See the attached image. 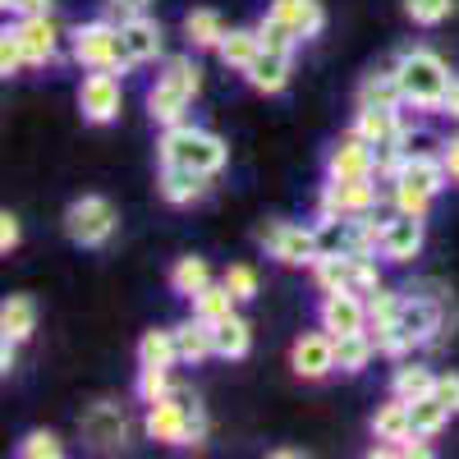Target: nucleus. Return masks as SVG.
Here are the masks:
<instances>
[{
	"mask_svg": "<svg viewBox=\"0 0 459 459\" xmlns=\"http://www.w3.org/2000/svg\"><path fill=\"white\" fill-rule=\"evenodd\" d=\"M455 326V308H450V294L441 285H432V294L423 290H409L400 313L386 331H372L377 335V350L386 359H404L413 350H423V344H441Z\"/></svg>",
	"mask_w": 459,
	"mask_h": 459,
	"instance_id": "1",
	"label": "nucleus"
},
{
	"mask_svg": "<svg viewBox=\"0 0 459 459\" xmlns=\"http://www.w3.org/2000/svg\"><path fill=\"white\" fill-rule=\"evenodd\" d=\"M143 432L152 441H166V446H203L207 441V409L203 400L194 395V386H170L166 400L147 404V418H143Z\"/></svg>",
	"mask_w": 459,
	"mask_h": 459,
	"instance_id": "2",
	"label": "nucleus"
},
{
	"mask_svg": "<svg viewBox=\"0 0 459 459\" xmlns=\"http://www.w3.org/2000/svg\"><path fill=\"white\" fill-rule=\"evenodd\" d=\"M157 157L161 166H188L198 175H221L225 161H230V147L221 134L212 129H198V125H170L161 129V143H157Z\"/></svg>",
	"mask_w": 459,
	"mask_h": 459,
	"instance_id": "3",
	"label": "nucleus"
},
{
	"mask_svg": "<svg viewBox=\"0 0 459 459\" xmlns=\"http://www.w3.org/2000/svg\"><path fill=\"white\" fill-rule=\"evenodd\" d=\"M395 79H400V92H404V101H409L413 110H441V97H446V88L455 83V74H450V65H446L437 51L409 47V51H400V60H395Z\"/></svg>",
	"mask_w": 459,
	"mask_h": 459,
	"instance_id": "4",
	"label": "nucleus"
},
{
	"mask_svg": "<svg viewBox=\"0 0 459 459\" xmlns=\"http://www.w3.org/2000/svg\"><path fill=\"white\" fill-rule=\"evenodd\" d=\"M69 56L74 65L83 69H110V74H129L134 60L125 51V32L115 19H92V23H79L69 32Z\"/></svg>",
	"mask_w": 459,
	"mask_h": 459,
	"instance_id": "5",
	"label": "nucleus"
},
{
	"mask_svg": "<svg viewBox=\"0 0 459 459\" xmlns=\"http://www.w3.org/2000/svg\"><path fill=\"white\" fill-rule=\"evenodd\" d=\"M115 230H120V212H115L110 198L101 194H83L65 207V235L79 244V248H101L115 239Z\"/></svg>",
	"mask_w": 459,
	"mask_h": 459,
	"instance_id": "6",
	"label": "nucleus"
},
{
	"mask_svg": "<svg viewBox=\"0 0 459 459\" xmlns=\"http://www.w3.org/2000/svg\"><path fill=\"white\" fill-rule=\"evenodd\" d=\"M266 257H276L281 266H313L317 253V225H294V221H272L262 230Z\"/></svg>",
	"mask_w": 459,
	"mask_h": 459,
	"instance_id": "7",
	"label": "nucleus"
},
{
	"mask_svg": "<svg viewBox=\"0 0 459 459\" xmlns=\"http://www.w3.org/2000/svg\"><path fill=\"white\" fill-rule=\"evenodd\" d=\"M377 212V175L368 179H331L322 184L317 194V221H331V216H368Z\"/></svg>",
	"mask_w": 459,
	"mask_h": 459,
	"instance_id": "8",
	"label": "nucleus"
},
{
	"mask_svg": "<svg viewBox=\"0 0 459 459\" xmlns=\"http://www.w3.org/2000/svg\"><path fill=\"white\" fill-rule=\"evenodd\" d=\"M79 432L92 450L101 455H115V450H125L129 446V413L125 404H115V400H97L88 404V413L79 418Z\"/></svg>",
	"mask_w": 459,
	"mask_h": 459,
	"instance_id": "9",
	"label": "nucleus"
},
{
	"mask_svg": "<svg viewBox=\"0 0 459 459\" xmlns=\"http://www.w3.org/2000/svg\"><path fill=\"white\" fill-rule=\"evenodd\" d=\"M120 106H125L120 74L88 69V79L79 83V110H83V120L88 125H110V120H120Z\"/></svg>",
	"mask_w": 459,
	"mask_h": 459,
	"instance_id": "10",
	"label": "nucleus"
},
{
	"mask_svg": "<svg viewBox=\"0 0 459 459\" xmlns=\"http://www.w3.org/2000/svg\"><path fill=\"white\" fill-rule=\"evenodd\" d=\"M10 32L19 37V47L28 56V65H56L60 60V42H65V32L56 28L51 14H23L10 23Z\"/></svg>",
	"mask_w": 459,
	"mask_h": 459,
	"instance_id": "11",
	"label": "nucleus"
},
{
	"mask_svg": "<svg viewBox=\"0 0 459 459\" xmlns=\"http://www.w3.org/2000/svg\"><path fill=\"white\" fill-rule=\"evenodd\" d=\"M326 175L331 179H368L377 175V147L363 138V134H340V143L331 147V157H326Z\"/></svg>",
	"mask_w": 459,
	"mask_h": 459,
	"instance_id": "12",
	"label": "nucleus"
},
{
	"mask_svg": "<svg viewBox=\"0 0 459 459\" xmlns=\"http://www.w3.org/2000/svg\"><path fill=\"white\" fill-rule=\"evenodd\" d=\"M290 368H294V377H303V381L331 377V372H335V335H331V331L299 335L294 350H290Z\"/></svg>",
	"mask_w": 459,
	"mask_h": 459,
	"instance_id": "13",
	"label": "nucleus"
},
{
	"mask_svg": "<svg viewBox=\"0 0 459 459\" xmlns=\"http://www.w3.org/2000/svg\"><path fill=\"white\" fill-rule=\"evenodd\" d=\"M322 331L331 335H354L368 331V299L354 290H340V294H322V308H317Z\"/></svg>",
	"mask_w": 459,
	"mask_h": 459,
	"instance_id": "14",
	"label": "nucleus"
},
{
	"mask_svg": "<svg viewBox=\"0 0 459 459\" xmlns=\"http://www.w3.org/2000/svg\"><path fill=\"white\" fill-rule=\"evenodd\" d=\"M423 239H428V221L409 216V212H395L386 221V235H381V257L386 262H413L418 253H423Z\"/></svg>",
	"mask_w": 459,
	"mask_h": 459,
	"instance_id": "15",
	"label": "nucleus"
},
{
	"mask_svg": "<svg viewBox=\"0 0 459 459\" xmlns=\"http://www.w3.org/2000/svg\"><path fill=\"white\" fill-rule=\"evenodd\" d=\"M120 32H125V51H129L134 65H157V60L166 56V32H161L157 19L134 14V19L120 23Z\"/></svg>",
	"mask_w": 459,
	"mask_h": 459,
	"instance_id": "16",
	"label": "nucleus"
},
{
	"mask_svg": "<svg viewBox=\"0 0 459 459\" xmlns=\"http://www.w3.org/2000/svg\"><path fill=\"white\" fill-rule=\"evenodd\" d=\"M188 106H194V92H184L179 83H170V79H161V74H157V83L147 88V115H152V120H157L161 129L184 125L188 120Z\"/></svg>",
	"mask_w": 459,
	"mask_h": 459,
	"instance_id": "17",
	"label": "nucleus"
},
{
	"mask_svg": "<svg viewBox=\"0 0 459 459\" xmlns=\"http://www.w3.org/2000/svg\"><path fill=\"white\" fill-rule=\"evenodd\" d=\"M290 74H294V65H290V56L285 51H257V60L244 69V83L253 88V92H266V97H276V92H285L290 88Z\"/></svg>",
	"mask_w": 459,
	"mask_h": 459,
	"instance_id": "18",
	"label": "nucleus"
},
{
	"mask_svg": "<svg viewBox=\"0 0 459 459\" xmlns=\"http://www.w3.org/2000/svg\"><path fill=\"white\" fill-rule=\"evenodd\" d=\"M207 179H212V175H198V170H188V166H161L157 194H161L170 207H188V203H198V198L207 194Z\"/></svg>",
	"mask_w": 459,
	"mask_h": 459,
	"instance_id": "19",
	"label": "nucleus"
},
{
	"mask_svg": "<svg viewBox=\"0 0 459 459\" xmlns=\"http://www.w3.org/2000/svg\"><path fill=\"white\" fill-rule=\"evenodd\" d=\"M272 14L285 19L294 28L299 42H313V37L326 28V10H322V0H272Z\"/></svg>",
	"mask_w": 459,
	"mask_h": 459,
	"instance_id": "20",
	"label": "nucleus"
},
{
	"mask_svg": "<svg viewBox=\"0 0 459 459\" xmlns=\"http://www.w3.org/2000/svg\"><path fill=\"white\" fill-rule=\"evenodd\" d=\"M400 110H404V106H400ZM400 110H386V106H359V115H354V134H363L372 147L395 143L400 129H404V115H400Z\"/></svg>",
	"mask_w": 459,
	"mask_h": 459,
	"instance_id": "21",
	"label": "nucleus"
},
{
	"mask_svg": "<svg viewBox=\"0 0 459 459\" xmlns=\"http://www.w3.org/2000/svg\"><path fill=\"white\" fill-rule=\"evenodd\" d=\"M354 272H359V253H326L313 262V281L322 294H340L354 290Z\"/></svg>",
	"mask_w": 459,
	"mask_h": 459,
	"instance_id": "22",
	"label": "nucleus"
},
{
	"mask_svg": "<svg viewBox=\"0 0 459 459\" xmlns=\"http://www.w3.org/2000/svg\"><path fill=\"white\" fill-rule=\"evenodd\" d=\"M175 344H179V363H203L216 354V331L203 317H188L175 326Z\"/></svg>",
	"mask_w": 459,
	"mask_h": 459,
	"instance_id": "23",
	"label": "nucleus"
},
{
	"mask_svg": "<svg viewBox=\"0 0 459 459\" xmlns=\"http://www.w3.org/2000/svg\"><path fill=\"white\" fill-rule=\"evenodd\" d=\"M257 51H262L257 28H230V32L221 37V47H216V56L225 60V69H235V74H244V69L257 60Z\"/></svg>",
	"mask_w": 459,
	"mask_h": 459,
	"instance_id": "24",
	"label": "nucleus"
},
{
	"mask_svg": "<svg viewBox=\"0 0 459 459\" xmlns=\"http://www.w3.org/2000/svg\"><path fill=\"white\" fill-rule=\"evenodd\" d=\"M377 335L372 331H354V335H335V372H363L377 359Z\"/></svg>",
	"mask_w": 459,
	"mask_h": 459,
	"instance_id": "25",
	"label": "nucleus"
},
{
	"mask_svg": "<svg viewBox=\"0 0 459 459\" xmlns=\"http://www.w3.org/2000/svg\"><path fill=\"white\" fill-rule=\"evenodd\" d=\"M372 437H377V441H409V437H413V423H409V400L391 395L386 404H381V409L372 413ZM423 441H428V437H423Z\"/></svg>",
	"mask_w": 459,
	"mask_h": 459,
	"instance_id": "26",
	"label": "nucleus"
},
{
	"mask_svg": "<svg viewBox=\"0 0 459 459\" xmlns=\"http://www.w3.org/2000/svg\"><path fill=\"white\" fill-rule=\"evenodd\" d=\"M354 106H386V110H400V106H409V101H404V92H400L395 69L368 74V79L359 83V97H354Z\"/></svg>",
	"mask_w": 459,
	"mask_h": 459,
	"instance_id": "27",
	"label": "nucleus"
},
{
	"mask_svg": "<svg viewBox=\"0 0 459 459\" xmlns=\"http://www.w3.org/2000/svg\"><path fill=\"white\" fill-rule=\"evenodd\" d=\"M225 32L230 28H225V19L216 10H188L184 14V37H188V47H194V51H216Z\"/></svg>",
	"mask_w": 459,
	"mask_h": 459,
	"instance_id": "28",
	"label": "nucleus"
},
{
	"mask_svg": "<svg viewBox=\"0 0 459 459\" xmlns=\"http://www.w3.org/2000/svg\"><path fill=\"white\" fill-rule=\"evenodd\" d=\"M37 331V303L28 294H10L5 303H0V335H10V340H28Z\"/></svg>",
	"mask_w": 459,
	"mask_h": 459,
	"instance_id": "29",
	"label": "nucleus"
},
{
	"mask_svg": "<svg viewBox=\"0 0 459 459\" xmlns=\"http://www.w3.org/2000/svg\"><path fill=\"white\" fill-rule=\"evenodd\" d=\"M179 363V344H175V326L170 331H143L138 340V368H175Z\"/></svg>",
	"mask_w": 459,
	"mask_h": 459,
	"instance_id": "30",
	"label": "nucleus"
},
{
	"mask_svg": "<svg viewBox=\"0 0 459 459\" xmlns=\"http://www.w3.org/2000/svg\"><path fill=\"white\" fill-rule=\"evenodd\" d=\"M212 285V266H207V257H179L175 266H170V290L179 294V299H194V294H203Z\"/></svg>",
	"mask_w": 459,
	"mask_h": 459,
	"instance_id": "31",
	"label": "nucleus"
},
{
	"mask_svg": "<svg viewBox=\"0 0 459 459\" xmlns=\"http://www.w3.org/2000/svg\"><path fill=\"white\" fill-rule=\"evenodd\" d=\"M212 331H216V359H244L253 350V331H248V322L239 313L221 317Z\"/></svg>",
	"mask_w": 459,
	"mask_h": 459,
	"instance_id": "32",
	"label": "nucleus"
},
{
	"mask_svg": "<svg viewBox=\"0 0 459 459\" xmlns=\"http://www.w3.org/2000/svg\"><path fill=\"white\" fill-rule=\"evenodd\" d=\"M432 391H437V372L428 363H400L391 377V395H400V400H423Z\"/></svg>",
	"mask_w": 459,
	"mask_h": 459,
	"instance_id": "33",
	"label": "nucleus"
},
{
	"mask_svg": "<svg viewBox=\"0 0 459 459\" xmlns=\"http://www.w3.org/2000/svg\"><path fill=\"white\" fill-rule=\"evenodd\" d=\"M188 303H194V317H203V322H212V326H216L221 317H230V313H239V299L230 294V285H225V281H221V285L212 281L203 294H194Z\"/></svg>",
	"mask_w": 459,
	"mask_h": 459,
	"instance_id": "34",
	"label": "nucleus"
},
{
	"mask_svg": "<svg viewBox=\"0 0 459 459\" xmlns=\"http://www.w3.org/2000/svg\"><path fill=\"white\" fill-rule=\"evenodd\" d=\"M450 409L437 400V391L432 395H423V400H409V423H413V437H437L446 423H450Z\"/></svg>",
	"mask_w": 459,
	"mask_h": 459,
	"instance_id": "35",
	"label": "nucleus"
},
{
	"mask_svg": "<svg viewBox=\"0 0 459 459\" xmlns=\"http://www.w3.org/2000/svg\"><path fill=\"white\" fill-rule=\"evenodd\" d=\"M257 37H262V47H266V51H285V56H294V47H303L299 37H294V28H290L285 19H276L272 10L257 19Z\"/></svg>",
	"mask_w": 459,
	"mask_h": 459,
	"instance_id": "36",
	"label": "nucleus"
},
{
	"mask_svg": "<svg viewBox=\"0 0 459 459\" xmlns=\"http://www.w3.org/2000/svg\"><path fill=\"white\" fill-rule=\"evenodd\" d=\"M400 303H404V294L386 290V285H381L377 294H368V331H386L395 322V313H400Z\"/></svg>",
	"mask_w": 459,
	"mask_h": 459,
	"instance_id": "37",
	"label": "nucleus"
},
{
	"mask_svg": "<svg viewBox=\"0 0 459 459\" xmlns=\"http://www.w3.org/2000/svg\"><path fill=\"white\" fill-rule=\"evenodd\" d=\"M161 79H170V83H179L184 92H203V65L194 60V56H170L166 60V69H161Z\"/></svg>",
	"mask_w": 459,
	"mask_h": 459,
	"instance_id": "38",
	"label": "nucleus"
},
{
	"mask_svg": "<svg viewBox=\"0 0 459 459\" xmlns=\"http://www.w3.org/2000/svg\"><path fill=\"white\" fill-rule=\"evenodd\" d=\"M404 14L418 28H441L455 14V0H404Z\"/></svg>",
	"mask_w": 459,
	"mask_h": 459,
	"instance_id": "39",
	"label": "nucleus"
},
{
	"mask_svg": "<svg viewBox=\"0 0 459 459\" xmlns=\"http://www.w3.org/2000/svg\"><path fill=\"white\" fill-rule=\"evenodd\" d=\"M170 368H138V400L143 404H157V400H166L170 395Z\"/></svg>",
	"mask_w": 459,
	"mask_h": 459,
	"instance_id": "40",
	"label": "nucleus"
},
{
	"mask_svg": "<svg viewBox=\"0 0 459 459\" xmlns=\"http://www.w3.org/2000/svg\"><path fill=\"white\" fill-rule=\"evenodd\" d=\"M391 203H395V212H409V216H423L428 221V212H432V194H423V188H413V184H391Z\"/></svg>",
	"mask_w": 459,
	"mask_h": 459,
	"instance_id": "41",
	"label": "nucleus"
},
{
	"mask_svg": "<svg viewBox=\"0 0 459 459\" xmlns=\"http://www.w3.org/2000/svg\"><path fill=\"white\" fill-rule=\"evenodd\" d=\"M19 455H23V459H60V455H65V441H60L56 432H28V437L19 441Z\"/></svg>",
	"mask_w": 459,
	"mask_h": 459,
	"instance_id": "42",
	"label": "nucleus"
},
{
	"mask_svg": "<svg viewBox=\"0 0 459 459\" xmlns=\"http://www.w3.org/2000/svg\"><path fill=\"white\" fill-rule=\"evenodd\" d=\"M225 285H230V294H235L239 303H248V299H257V272L248 262H235V266H225V276H221Z\"/></svg>",
	"mask_w": 459,
	"mask_h": 459,
	"instance_id": "43",
	"label": "nucleus"
},
{
	"mask_svg": "<svg viewBox=\"0 0 459 459\" xmlns=\"http://www.w3.org/2000/svg\"><path fill=\"white\" fill-rule=\"evenodd\" d=\"M23 69H32V65H28V56H23V47H19V37L5 28V32H0V74H5V79H14V74H23Z\"/></svg>",
	"mask_w": 459,
	"mask_h": 459,
	"instance_id": "44",
	"label": "nucleus"
},
{
	"mask_svg": "<svg viewBox=\"0 0 459 459\" xmlns=\"http://www.w3.org/2000/svg\"><path fill=\"white\" fill-rule=\"evenodd\" d=\"M19 244H23V225H19V216H14V212H5V216H0V253L10 257Z\"/></svg>",
	"mask_w": 459,
	"mask_h": 459,
	"instance_id": "45",
	"label": "nucleus"
},
{
	"mask_svg": "<svg viewBox=\"0 0 459 459\" xmlns=\"http://www.w3.org/2000/svg\"><path fill=\"white\" fill-rule=\"evenodd\" d=\"M147 5H152V0H106V19L125 23V19H134V14H147Z\"/></svg>",
	"mask_w": 459,
	"mask_h": 459,
	"instance_id": "46",
	"label": "nucleus"
},
{
	"mask_svg": "<svg viewBox=\"0 0 459 459\" xmlns=\"http://www.w3.org/2000/svg\"><path fill=\"white\" fill-rule=\"evenodd\" d=\"M437 400H441L450 413H459V372H441V377H437Z\"/></svg>",
	"mask_w": 459,
	"mask_h": 459,
	"instance_id": "47",
	"label": "nucleus"
},
{
	"mask_svg": "<svg viewBox=\"0 0 459 459\" xmlns=\"http://www.w3.org/2000/svg\"><path fill=\"white\" fill-rule=\"evenodd\" d=\"M0 5H5V14L23 19V14H51L56 0H0Z\"/></svg>",
	"mask_w": 459,
	"mask_h": 459,
	"instance_id": "48",
	"label": "nucleus"
},
{
	"mask_svg": "<svg viewBox=\"0 0 459 459\" xmlns=\"http://www.w3.org/2000/svg\"><path fill=\"white\" fill-rule=\"evenodd\" d=\"M441 161L450 170V184H459V138H446L441 143Z\"/></svg>",
	"mask_w": 459,
	"mask_h": 459,
	"instance_id": "49",
	"label": "nucleus"
},
{
	"mask_svg": "<svg viewBox=\"0 0 459 459\" xmlns=\"http://www.w3.org/2000/svg\"><path fill=\"white\" fill-rule=\"evenodd\" d=\"M14 363H19V340H10V335H0V372H14Z\"/></svg>",
	"mask_w": 459,
	"mask_h": 459,
	"instance_id": "50",
	"label": "nucleus"
},
{
	"mask_svg": "<svg viewBox=\"0 0 459 459\" xmlns=\"http://www.w3.org/2000/svg\"><path fill=\"white\" fill-rule=\"evenodd\" d=\"M441 115H450V120H459V79L446 88V97H441Z\"/></svg>",
	"mask_w": 459,
	"mask_h": 459,
	"instance_id": "51",
	"label": "nucleus"
}]
</instances>
